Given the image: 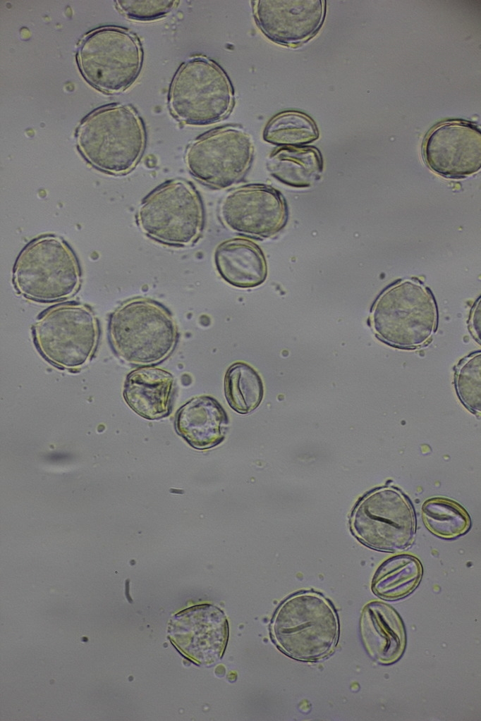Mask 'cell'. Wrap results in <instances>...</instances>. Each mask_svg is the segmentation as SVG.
Returning a JSON list of instances; mask_svg holds the SVG:
<instances>
[{"label":"cell","instance_id":"cell-13","mask_svg":"<svg viewBox=\"0 0 481 721\" xmlns=\"http://www.w3.org/2000/svg\"><path fill=\"white\" fill-rule=\"evenodd\" d=\"M428 167L446 178H462L481 167V132L472 122L450 120L430 130L424 142Z\"/></svg>","mask_w":481,"mask_h":721},{"label":"cell","instance_id":"cell-10","mask_svg":"<svg viewBox=\"0 0 481 721\" xmlns=\"http://www.w3.org/2000/svg\"><path fill=\"white\" fill-rule=\"evenodd\" d=\"M37 346L54 365L75 370L85 366L95 350L99 328L92 312L77 303L56 305L33 328Z\"/></svg>","mask_w":481,"mask_h":721},{"label":"cell","instance_id":"cell-9","mask_svg":"<svg viewBox=\"0 0 481 721\" xmlns=\"http://www.w3.org/2000/svg\"><path fill=\"white\" fill-rule=\"evenodd\" d=\"M77 61L84 78L106 93L126 90L137 79L142 51L138 38L126 29L97 28L80 40Z\"/></svg>","mask_w":481,"mask_h":721},{"label":"cell","instance_id":"cell-21","mask_svg":"<svg viewBox=\"0 0 481 721\" xmlns=\"http://www.w3.org/2000/svg\"><path fill=\"white\" fill-rule=\"evenodd\" d=\"M422 572V564L416 557L408 554L394 555L377 568L372 579V590L383 599H401L418 587Z\"/></svg>","mask_w":481,"mask_h":721},{"label":"cell","instance_id":"cell-18","mask_svg":"<svg viewBox=\"0 0 481 721\" xmlns=\"http://www.w3.org/2000/svg\"><path fill=\"white\" fill-rule=\"evenodd\" d=\"M228 416L213 397L202 395L193 398L181 407L174 426L178 435L195 449H207L224 438Z\"/></svg>","mask_w":481,"mask_h":721},{"label":"cell","instance_id":"cell-22","mask_svg":"<svg viewBox=\"0 0 481 721\" xmlns=\"http://www.w3.org/2000/svg\"><path fill=\"white\" fill-rule=\"evenodd\" d=\"M224 394L235 412L246 414L255 410L264 396V385L257 371L250 364H232L224 376Z\"/></svg>","mask_w":481,"mask_h":721},{"label":"cell","instance_id":"cell-17","mask_svg":"<svg viewBox=\"0 0 481 721\" xmlns=\"http://www.w3.org/2000/svg\"><path fill=\"white\" fill-rule=\"evenodd\" d=\"M174 393L175 378L170 372L145 366L127 375L123 397L128 406L139 416L155 420L171 414Z\"/></svg>","mask_w":481,"mask_h":721},{"label":"cell","instance_id":"cell-27","mask_svg":"<svg viewBox=\"0 0 481 721\" xmlns=\"http://www.w3.org/2000/svg\"><path fill=\"white\" fill-rule=\"evenodd\" d=\"M472 333L476 334V338H480V300L478 304L477 303L474 307L473 312L471 316V325Z\"/></svg>","mask_w":481,"mask_h":721},{"label":"cell","instance_id":"cell-8","mask_svg":"<svg viewBox=\"0 0 481 721\" xmlns=\"http://www.w3.org/2000/svg\"><path fill=\"white\" fill-rule=\"evenodd\" d=\"M353 535L373 550L399 553L413 544L416 519L408 498L398 488L385 485L367 493L350 517Z\"/></svg>","mask_w":481,"mask_h":721},{"label":"cell","instance_id":"cell-11","mask_svg":"<svg viewBox=\"0 0 481 721\" xmlns=\"http://www.w3.org/2000/svg\"><path fill=\"white\" fill-rule=\"evenodd\" d=\"M253 151L250 135L239 127L228 125L192 141L186 149L185 161L196 179L213 188L224 189L245 175Z\"/></svg>","mask_w":481,"mask_h":721},{"label":"cell","instance_id":"cell-1","mask_svg":"<svg viewBox=\"0 0 481 721\" xmlns=\"http://www.w3.org/2000/svg\"><path fill=\"white\" fill-rule=\"evenodd\" d=\"M79 151L95 168L111 174L130 172L140 160L145 132L135 111L110 104L91 112L76 131Z\"/></svg>","mask_w":481,"mask_h":721},{"label":"cell","instance_id":"cell-23","mask_svg":"<svg viewBox=\"0 0 481 721\" xmlns=\"http://www.w3.org/2000/svg\"><path fill=\"white\" fill-rule=\"evenodd\" d=\"M421 512L427 529L441 538H458L466 534L471 526L465 508L451 499L429 498L422 503Z\"/></svg>","mask_w":481,"mask_h":721},{"label":"cell","instance_id":"cell-19","mask_svg":"<svg viewBox=\"0 0 481 721\" xmlns=\"http://www.w3.org/2000/svg\"><path fill=\"white\" fill-rule=\"evenodd\" d=\"M214 263L221 277L237 288L257 287L267 278V266L261 249L247 239L233 238L219 244L214 252Z\"/></svg>","mask_w":481,"mask_h":721},{"label":"cell","instance_id":"cell-12","mask_svg":"<svg viewBox=\"0 0 481 721\" xmlns=\"http://www.w3.org/2000/svg\"><path fill=\"white\" fill-rule=\"evenodd\" d=\"M222 223L238 233L260 238L275 235L285 226L287 206L281 194L262 184H249L229 191L219 206Z\"/></svg>","mask_w":481,"mask_h":721},{"label":"cell","instance_id":"cell-2","mask_svg":"<svg viewBox=\"0 0 481 721\" xmlns=\"http://www.w3.org/2000/svg\"><path fill=\"white\" fill-rule=\"evenodd\" d=\"M111 346L122 360L137 366L159 363L174 350L179 333L170 311L147 298H134L109 316Z\"/></svg>","mask_w":481,"mask_h":721},{"label":"cell","instance_id":"cell-16","mask_svg":"<svg viewBox=\"0 0 481 721\" xmlns=\"http://www.w3.org/2000/svg\"><path fill=\"white\" fill-rule=\"evenodd\" d=\"M360 631L366 651L379 663L391 665L403 655L406 646L404 624L389 604L379 600L367 603L362 610Z\"/></svg>","mask_w":481,"mask_h":721},{"label":"cell","instance_id":"cell-6","mask_svg":"<svg viewBox=\"0 0 481 721\" xmlns=\"http://www.w3.org/2000/svg\"><path fill=\"white\" fill-rule=\"evenodd\" d=\"M233 105V92L224 71L209 58L195 56L178 69L171 83L169 106L181 122L208 125L225 118Z\"/></svg>","mask_w":481,"mask_h":721},{"label":"cell","instance_id":"cell-5","mask_svg":"<svg viewBox=\"0 0 481 721\" xmlns=\"http://www.w3.org/2000/svg\"><path fill=\"white\" fill-rule=\"evenodd\" d=\"M17 290L39 302H54L73 295L80 274L78 261L68 245L53 235L30 242L18 256L13 272Z\"/></svg>","mask_w":481,"mask_h":721},{"label":"cell","instance_id":"cell-3","mask_svg":"<svg viewBox=\"0 0 481 721\" xmlns=\"http://www.w3.org/2000/svg\"><path fill=\"white\" fill-rule=\"evenodd\" d=\"M277 647L298 660L315 661L330 655L339 639V624L334 608L322 596L302 592L286 600L271 624Z\"/></svg>","mask_w":481,"mask_h":721},{"label":"cell","instance_id":"cell-24","mask_svg":"<svg viewBox=\"0 0 481 721\" xmlns=\"http://www.w3.org/2000/svg\"><path fill=\"white\" fill-rule=\"evenodd\" d=\"M265 141L276 145L301 146L319 137L315 121L305 113L286 111L274 116L264 128Z\"/></svg>","mask_w":481,"mask_h":721},{"label":"cell","instance_id":"cell-20","mask_svg":"<svg viewBox=\"0 0 481 721\" xmlns=\"http://www.w3.org/2000/svg\"><path fill=\"white\" fill-rule=\"evenodd\" d=\"M267 168L283 184L303 188L319 180L323 161L320 152L313 147L284 146L271 154Z\"/></svg>","mask_w":481,"mask_h":721},{"label":"cell","instance_id":"cell-26","mask_svg":"<svg viewBox=\"0 0 481 721\" xmlns=\"http://www.w3.org/2000/svg\"><path fill=\"white\" fill-rule=\"evenodd\" d=\"M117 8L128 18L147 21L164 18L178 3L176 1H116Z\"/></svg>","mask_w":481,"mask_h":721},{"label":"cell","instance_id":"cell-15","mask_svg":"<svg viewBox=\"0 0 481 721\" xmlns=\"http://www.w3.org/2000/svg\"><path fill=\"white\" fill-rule=\"evenodd\" d=\"M171 639L193 661L208 665L222 655L228 639L224 613L212 605L197 606L173 618Z\"/></svg>","mask_w":481,"mask_h":721},{"label":"cell","instance_id":"cell-14","mask_svg":"<svg viewBox=\"0 0 481 721\" xmlns=\"http://www.w3.org/2000/svg\"><path fill=\"white\" fill-rule=\"evenodd\" d=\"M255 21L271 41L296 47L310 39L320 29L325 16L321 0L252 1Z\"/></svg>","mask_w":481,"mask_h":721},{"label":"cell","instance_id":"cell-25","mask_svg":"<svg viewBox=\"0 0 481 721\" xmlns=\"http://www.w3.org/2000/svg\"><path fill=\"white\" fill-rule=\"evenodd\" d=\"M481 355L479 352L462 360L456 368L455 386L459 398L472 412H480Z\"/></svg>","mask_w":481,"mask_h":721},{"label":"cell","instance_id":"cell-4","mask_svg":"<svg viewBox=\"0 0 481 721\" xmlns=\"http://www.w3.org/2000/svg\"><path fill=\"white\" fill-rule=\"evenodd\" d=\"M371 321L379 339L400 348L413 349L427 343L434 333L437 309L428 288L415 281L406 280L379 295Z\"/></svg>","mask_w":481,"mask_h":721},{"label":"cell","instance_id":"cell-7","mask_svg":"<svg viewBox=\"0 0 481 721\" xmlns=\"http://www.w3.org/2000/svg\"><path fill=\"white\" fill-rule=\"evenodd\" d=\"M204 219L197 191L183 179L168 180L156 187L143 199L137 213L143 233L175 247L194 244L202 233Z\"/></svg>","mask_w":481,"mask_h":721}]
</instances>
